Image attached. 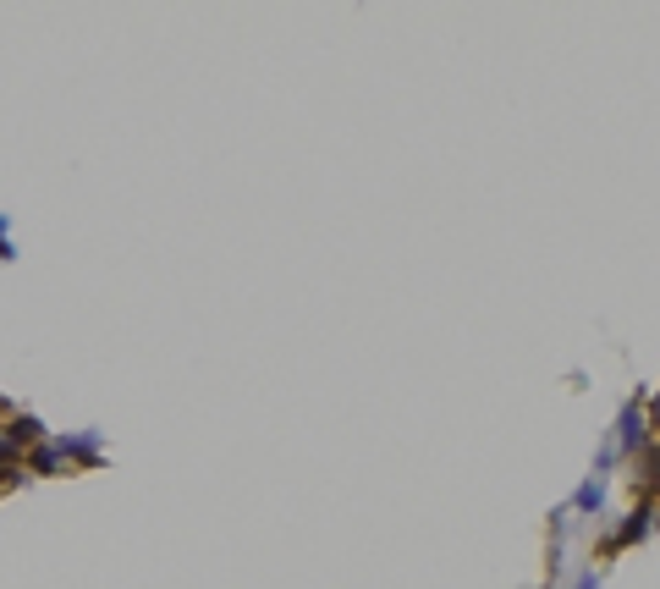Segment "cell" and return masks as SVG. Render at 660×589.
Returning a JSON list of instances; mask_svg holds the SVG:
<instances>
[{
  "label": "cell",
  "mask_w": 660,
  "mask_h": 589,
  "mask_svg": "<svg viewBox=\"0 0 660 589\" xmlns=\"http://www.w3.org/2000/svg\"><path fill=\"white\" fill-rule=\"evenodd\" d=\"M578 507H583V512H600V507H605V490H600V485H583V490H578Z\"/></svg>",
  "instance_id": "obj_2"
},
{
  "label": "cell",
  "mask_w": 660,
  "mask_h": 589,
  "mask_svg": "<svg viewBox=\"0 0 660 589\" xmlns=\"http://www.w3.org/2000/svg\"><path fill=\"white\" fill-rule=\"evenodd\" d=\"M644 534H649V507H644V512H633V523L622 529V545H627V540H644Z\"/></svg>",
  "instance_id": "obj_3"
},
{
  "label": "cell",
  "mask_w": 660,
  "mask_h": 589,
  "mask_svg": "<svg viewBox=\"0 0 660 589\" xmlns=\"http://www.w3.org/2000/svg\"><path fill=\"white\" fill-rule=\"evenodd\" d=\"M622 446H627V452H638V446H644V419H638V408L622 413Z\"/></svg>",
  "instance_id": "obj_1"
},
{
  "label": "cell",
  "mask_w": 660,
  "mask_h": 589,
  "mask_svg": "<svg viewBox=\"0 0 660 589\" xmlns=\"http://www.w3.org/2000/svg\"><path fill=\"white\" fill-rule=\"evenodd\" d=\"M578 589H600V578H594V573H583V578H578Z\"/></svg>",
  "instance_id": "obj_4"
},
{
  "label": "cell",
  "mask_w": 660,
  "mask_h": 589,
  "mask_svg": "<svg viewBox=\"0 0 660 589\" xmlns=\"http://www.w3.org/2000/svg\"><path fill=\"white\" fill-rule=\"evenodd\" d=\"M0 232H6V221H0Z\"/></svg>",
  "instance_id": "obj_5"
}]
</instances>
